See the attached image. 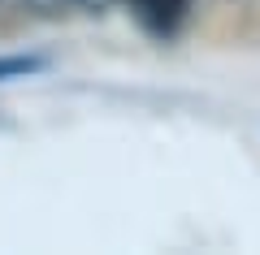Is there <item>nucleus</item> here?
<instances>
[{
  "label": "nucleus",
  "mask_w": 260,
  "mask_h": 255,
  "mask_svg": "<svg viewBox=\"0 0 260 255\" xmlns=\"http://www.w3.org/2000/svg\"><path fill=\"white\" fill-rule=\"evenodd\" d=\"M100 5H109V0H100ZM126 5L139 13L143 26L160 30V35H169V30L186 18V9H191V0H126Z\"/></svg>",
  "instance_id": "nucleus-1"
},
{
  "label": "nucleus",
  "mask_w": 260,
  "mask_h": 255,
  "mask_svg": "<svg viewBox=\"0 0 260 255\" xmlns=\"http://www.w3.org/2000/svg\"><path fill=\"white\" fill-rule=\"evenodd\" d=\"M48 56L44 52H5L0 56V82H18V78H35V74L48 69Z\"/></svg>",
  "instance_id": "nucleus-2"
},
{
  "label": "nucleus",
  "mask_w": 260,
  "mask_h": 255,
  "mask_svg": "<svg viewBox=\"0 0 260 255\" xmlns=\"http://www.w3.org/2000/svg\"><path fill=\"white\" fill-rule=\"evenodd\" d=\"M0 126H5V117H0Z\"/></svg>",
  "instance_id": "nucleus-3"
}]
</instances>
